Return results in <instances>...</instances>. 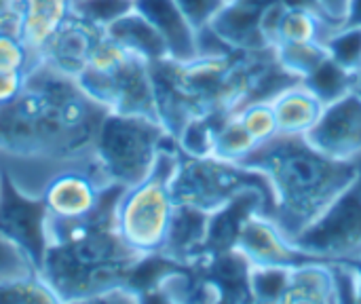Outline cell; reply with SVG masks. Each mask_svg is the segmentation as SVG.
Instances as JSON below:
<instances>
[{
	"mask_svg": "<svg viewBox=\"0 0 361 304\" xmlns=\"http://www.w3.org/2000/svg\"><path fill=\"white\" fill-rule=\"evenodd\" d=\"M114 201L82 222H44L40 273L61 303H99L116 286L131 284L133 273L146 260L116 235Z\"/></svg>",
	"mask_w": 361,
	"mask_h": 304,
	"instance_id": "6da1fadb",
	"label": "cell"
},
{
	"mask_svg": "<svg viewBox=\"0 0 361 304\" xmlns=\"http://www.w3.org/2000/svg\"><path fill=\"white\" fill-rule=\"evenodd\" d=\"M241 165L264 176L271 188V216L292 239L360 178V161L332 159L307 138L292 135L260 144Z\"/></svg>",
	"mask_w": 361,
	"mask_h": 304,
	"instance_id": "7a4b0ae2",
	"label": "cell"
},
{
	"mask_svg": "<svg viewBox=\"0 0 361 304\" xmlns=\"http://www.w3.org/2000/svg\"><path fill=\"white\" fill-rule=\"evenodd\" d=\"M180 163V148L171 138L161 150L154 169L133 186L121 188L112 222L121 241L140 258H157L167 241L176 214L171 180Z\"/></svg>",
	"mask_w": 361,
	"mask_h": 304,
	"instance_id": "3957f363",
	"label": "cell"
},
{
	"mask_svg": "<svg viewBox=\"0 0 361 304\" xmlns=\"http://www.w3.org/2000/svg\"><path fill=\"white\" fill-rule=\"evenodd\" d=\"M169 140L171 135L157 118L106 112L97 127L91 154L112 186L127 188L154 169Z\"/></svg>",
	"mask_w": 361,
	"mask_h": 304,
	"instance_id": "277c9868",
	"label": "cell"
},
{
	"mask_svg": "<svg viewBox=\"0 0 361 304\" xmlns=\"http://www.w3.org/2000/svg\"><path fill=\"white\" fill-rule=\"evenodd\" d=\"M118 190L106 180L93 154H89L82 161L55 167L42 182L38 201L49 222L68 224L97 216L116 199Z\"/></svg>",
	"mask_w": 361,
	"mask_h": 304,
	"instance_id": "5b68a950",
	"label": "cell"
},
{
	"mask_svg": "<svg viewBox=\"0 0 361 304\" xmlns=\"http://www.w3.org/2000/svg\"><path fill=\"white\" fill-rule=\"evenodd\" d=\"M250 186H269L264 176L243 165L226 163L214 154L190 157L180 150V163L171 180L178 205L216 212Z\"/></svg>",
	"mask_w": 361,
	"mask_h": 304,
	"instance_id": "8992f818",
	"label": "cell"
},
{
	"mask_svg": "<svg viewBox=\"0 0 361 304\" xmlns=\"http://www.w3.org/2000/svg\"><path fill=\"white\" fill-rule=\"evenodd\" d=\"M309 260L361 265V165L360 178L328 209L294 237Z\"/></svg>",
	"mask_w": 361,
	"mask_h": 304,
	"instance_id": "52a82bcc",
	"label": "cell"
},
{
	"mask_svg": "<svg viewBox=\"0 0 361 304\" xmlns=\"http://www.w3.org/2000/svg\"><path fill=\"white\" fill-rule=\"evenodd\" d=\"M76 83L93 102H97L108 112L148 116L159 121L152 70L150 63L140 57H131L108 76L82 72Z\"/></svg>",
	"mask_w": 361,
	"mask_h": 304,
	"instance_id": "ba28073f",
	"label": "cell"
},
{
	"mask_svg": "<svg viewBox=\"0 0 361 304\" xmlns=\"http://www.w3.org/2000/svg\"><path fill=\"white\" fill-rule=\"evenodd\" d=\"M307 140L324 154L338 161L361 159V93L347 95L326 104L317 125Z\"/></svg>",
	"mask_w": 361,
	"mask_h": 304,
	"instance_id": "9c48e42d",
	"label": "cell"
},
{
	"mask_svg": "<svg viewBox=\"0 0 361 304\" xmlns=\"http://www.w3.org/2000/svg\"><path fill=\"white\" fill-rule=\"evenodd\" d=\"M235 250L252 267H296L309 260L277 220L262 212L247 214L239 229Z\"/></svg>",
	"mask_w": 361,
	"mask_h": 304,
	"instance_id": "30bf717a",
	"label": "cell"
},
{
	"mask_svg": "<svg viewBox=\"0 0 361 304\" xmlns=\"http://www.w3.org/2000/svg\"><path fill=\"white\" fill-rule=\"evenodd\" d=\"M104 34L106 30L70 13V17L57 28V32L40 49L38 61L76 80L85 72L93 49Z\"/></svg>",
	"mask_w": 361,
	"mask_h": 304,
	"instance_id": "8fae6325",
	"label": "cell"
},
{
	"mask_svg": "<svg viewBox=\"0 0 361 304\" xmlns=\"http://www.w3.org/2000/svg\"><path fill=\"white\" fill-rule=\"evenodd\" d=\"M133 6L163 36L171 59L188 61L197 57V28L176 0H133Z\"/></svg>",
	"mask_w": 361,
	"mask_h": 304,
	"instance_id": "7c38bea8",
	"label": "cell"
},
{
	"mask_svg": "<svg viewBox=\"0 0 361 304\" xmlns=\"http://www.w3.org/2000/svg\"><path fill=\"white\" fill-rule=\"evenodd\" d=\"M271 104L275 108L279 135L292 138H307L326 108L324 99L305 80L288 85L271 99Z\"/></svg>",
	"mask_w": 361,
	"mask_h": 304,
	"instance_id": "4fadbf2b",
	"label": "cell"
},
{
	"mask_svg": "<svg viewBox=\"0 0 361 304\" xmlns=\"http://www.w3.org/2000/svg\"><path fill=\"white\" fill-rule=\"evenodd\" d=\"M260 15L262 11L254 6H247L239 0H228L209 25L231 44V49L243 53H260L273 49L262 34Z\"/></svg>",
	"mask_w": 361,
	"mask_h": 304,
	"instance_id": "5bb4252c",
	"label": "cell"
},
{
	"mask_svg": "<svg viewBox=\"0 0 361 304\" xmlns=\"http://www.w3.org/2000/svg\"><path fill=\"white\" fill-rule=\"evenodd\" d=\"M106 34L110 38H114L131 55H135L148 63H154V61L169 57V51H167L163 36L157 32V28L135 6L131 11H127L123 17H118L106 30Z\"/></svg>",
	"mask_w": 361,
	"mask_h": 304,
	"instance_id": "9a60e30c",
	"label": "cell"
},
{
	"mask_svg": "<svg viewBox=\"0 0 361 304\" xmlns=\"http://www.w3.org/2000/svg\"><path fill=\"white\" fill-rule=\"evenodd\" d=\"M19 36L32 51L40 53L47 40L70 17L72 0H19Z\"/></svg>",
	"mask_w": 361,
	"mask_h": 304,
	"instance_id": "2e32d148",
	"label": "cell"
},
{
	"mask_svg": "<svg viewBox=\"0 0 361 304\" xmlns=\"http://www.w3.org/2000/svg\"><path fill=\"white\" fill-rule=\"evenodd\" d=\"M283 303H336L334 267L322 260H305L292 267Z\"/></svg>",
	"mask_w": 361,
	"mask_h": 304,
	"instance_id": "e0dca14e",
	"label": "cell"
},
{
	"mask_svg": "<svg viewBox=\"0 0 361 304\" xmlns=\"http://www.w3.org/2000/svg\"><path fill=\"white\" fill-rule=\"evenodd\" d=\"M61 303L53 286L38 269L13 271L0 275V304Z\"/></svg>",
	"mask_w": 361,
	"mask_h": 304,
	"instance_id": "ac0fdd59",
	"label": "cell"
},
{
	"mask_svg": "<svg viewBox=\"0 0 361 304\" xmlns=\"http://www.w3.org/2000/svg\"><path fill=\"white\" fill-rule=\"evenodd\" d=\"M258 148V142L250 135V131L239 121L237 112L224 114L216 129V142H214V157L241 165L254 150Z\"/></svg>",
	"mask_w": 361,
	"mask_h": 304,
	"instance_id": "d6986e66",
	"label": "cell"
},
{
	"mask_svg": "<svg viewBox=\"0 0 361 304\" xmlns=\"http://www.w3.org/2000/svg\"><path fill=\"white\" fill-rule=\"evenodd\" d=\"M338 25L330 23L324 15L305 11V8H288L279 28V42H326L328 36ZM277 42V44H279Z\"/></svg>",
	"mask_w": 361,
	"mask_h": 304,
	"instance_id": "ffe728a7",
	"label": "cell"
},
{
	"mask_svg": "<svg viewBox=\"0 0 361 304\" xmlns=\"http://www.w3.org/2000/svg\"><path fill=\"white\" fill-rule=\"evenodd\" d=\"M277 63L294 78H307L322 61L328 59L326 42H279L273 47Z\"/></svg>",
	"mask_w": 361,
	"mask_h": 304,
	"instance_id": "44dd1931",
	"label": "cell"
},
{
	"mask_svg": "<svg viewBox=\"0 0 361 304\" xmlns=\"http://www.w3.org/2000/svg\"><path fill=\"white\" fill-rule=\"evenodd\" d=\"M322 99L324 104H330L343 95H347L351 89V70L334 61L330 55L326 61H322L307 78H302Z\"/></svg>",
	"mask_w": 361,
	"mask_h": 304,
	"instance_id": "7402d4cb",
	"label": "cell"
},
{
	"mask_svg": "<svg viewBox=\"0 0 361 304\" xmlns=\"http://www.w3.org/2000/svg\"><path fill=\"white\" fill-rule=\"evenodd\" d=\"M292 267H252L247 277L250 300L283 303Z\"/></svg>",
	"mask_w": 361,
	"mask_h": 304,
	"instance_id": "603a6c76",
	"label": "cell"
},
{
	"mask_svg": "<svg viewBox=\"0 0 361 304\" xmlns=\"http://www.w3.org/2000/svg\"><path fill=\"white\" fill-rule=\"evenodd\" d=\"M237 116L243 123V127L250 131V135L258 142V146L267 144V142H271V140H275L279 135L277 116H275V108H273L271 99L245 102L237 110Z\"/></svg>",
	"mask_w": 361,
	"mask_h": 304,
	"instance_id": "cb8c5ba5",
	"label": "cell"
},
{
	"mask_svg": "<svg viewBox=\"0 0 361 304\" xmlns=\"http://www.w3.org/2000/svg\"><path fill=\"white\" fill-rule=\"evenodd\" d=\"M328 55L345 66L347 70H355L361 66V28L338 25L326 40Z\"/></svg>",
	"mask_w": 361,
	"mask_h": 304,
	"instance_id": "d4e9b609",
	"label": "cell"
},
{
	"mask_svg": "<svg viewBox=\"0 0 361 304\" xmlns=\"http://www.w3.org/2000/svg\"><path fill=\"white\" fill-rule=\"evenodd\" d=\"M131 8L133 0H72V13L102 30H108Z\"/></svg>",
	"mask_w": 361,
	"mask_h": 304,
	"instance_id": "484cf974",
	"label": "cell"
},
{
	"mask_svg": "<svg viewBox=\"0 0 361 304\" xmlns=\"http://www.w3.org/2000/svg\"><path fill=\"white\" fill-rule=\"evenodd\" d=\"M38 53L15 32H0V72H32Z\"/></svg>",
	"mask_w": 361,
	"mask_h": 304,
	"instance_id": "4316f807",
	"label": "cell"
},
{
	"mask_svg": "<svg viewBox=\"0 0 361 304\" xmlns=\"http://www.w3.org/2000/svg\"><path fill=\"white\" fill-rule=\"evenodd\" d=\"M176 2L195 28H203L212 23V19L220 13V8L228 0H176Z\"/></svg>",
	"mask_w": 361,
	"mask_h": 304,
	"instance_id": "83f0119b",
	"label": "cell"
},
{
	"mask_svg": "<svg viewBox=\"0 0 361 304\" xmlns=\"http://www.w3.org/2000/svg\"><path fill=\"white\" fill-rule=\"evenodd\" d=\"M235 49H231V44L207 23L203 28H197V55L201 57H220V55H228Z\"/></svg>",
	"mask_w": 361,
	"mask_h": 304,
	"instance_id": "f1b7e54d",
	"label": "cell"
},
{
	"mask_svg": "<svg viewBox=\"0 0 361 304\" xmlns=\"http://www.w3.org/2000/svg\"><path fill=\"white\" fill-rule=\"evenodd\" d=\"M283 13H286V4L281 0H277L273 4H269L260 15V28L271 47H275L279 42V28H281Z\"/></svg>",
	"mask_w": 361,
	"mask_h": 304,
	"instance_id": "f546056e",
	"label": "cell"
},
{
	"mask_svg": "<svg viewBox=\"0 0 361 304\" xmlns=\"http://www.w3.org/2000/svg\"><path fill=\"white\" fill-rule=\"evenodd\" d=\"M27 76L30 72H0V108L21 95Z\"/></svg>",
	"mask_w": 361,
	"mask_h": 304,
	"instance_id": "4dcf8cb0",
	"label": "cell"
},
{
	"mask_svg": "<svg viewBox=\"0 0 361 304\" xmlns=\"http://www.w3.org/2000/svg\"><path fill=\"white\" fill-rule=\"evenodd\" d=\"M19 23H21L19 0H0V32L19 34Z\"/></svg>",
	"mask_w": 361,
	"mask_h": 304,
	"instance_id": "1f68e13d",
	"label": "cell"
},
{
	"mask_svg": "<svg viewBox=\"0 0 361 304\" xmlns=\"http://www.w3.org/2000/svg\"><path fill=\"white\" fill-rule=\"evenodd\" d=\"M319 2H322V11L330 23H334V25L345 23V15H347L351 0H319Z\"/></svg>",
	"mask_w": 361,
	"mask_h": 304,
	"instance_id": "d6a6232c",
	"label": "cell"
},
{
	"mask_svg": "<svg viewBox=\"0 0 361 304\" xmlns=\"http://www.w3.org/2000/svg\"><path fill=\"white\" fill-rule=\"evenodd\" d=\"M288 8H305V11H313V13H319L324 15L322 11V2L319 0H281ZM326 17V15H324Z\"/></svg>",
	"mask_w": 361,
	"mask_h": 304,
	"instance_id": "836d02e7",
	"label": "cell"
},
{
	"mask_svg": "<svg viewBox=\"0 0 361 304\" xmlns=\"http://www.w3.org/2000/svg\"><path fill=\"white\" fill-rule=\"evenodd\" d=\"M343 25H353V28H361V0H351L347 15H345V23Z\"/></svg>",
	"mask_w": 361,
	"mask_h": 304,
	"instance_id": "e575fe53",
	"label": "cell"
},
{
	"mask_svg": "<svg viewBox=\"0 0 361 304\" xmlns=\"http://www.w3.org/2000/svg\"><path fill=\"white\" fill-rule=\"evenodd\" d=\"M239 2H243V4H247V6H254V8H258V11H264L269 4H273V2H277V0H239Z\"/></svg>",
	"mask_w": 361,
	"mask_h": 304,
	"instance_id": "d590c367",
	"label": "cell"
},
{
	"mask_svg": "<svg viewBox=\"0 0 361 304\" xmlns=\"http://www.w3.org/2000/svg\"><path fill=\"white\" fill-rule=\"evenodd\" d=\"M4 190H6V176H4V171H2V167H0V201H2V197H4Z\"/></svg>",
	"mask_w": 361,
	"mask_h": 304,
	"instance_id": "8d00e7d4",
	"label": "cell"
},
{
	"mask_svg": "<svg viewBox=\"0 0 361 304\" xmlns=\"http://www.w3.org/2000/svg\"><path fill=\"white\" fill-rule=\"evenodd\" d=\"M357 303H361V273H360V286H357Z\"/></svg>",
	"mask_w": 361,
	"mask_h": 304,
	"instance_id": "74e56055",
	"label": "cell"
},
{
	"mask_svg": "<svg viewBox=\"0 0 361 304\" xmlns=\"http://www.w3.org/2000/svg\"><path fill=\"white\" fill-rule=\"evenodd\" d=\"M360 165H361V159H360Z\"/></svg>",
	"mask_w": 361,
	"mask_h": 304,
	"instance_id": "f35d334b",
	"label": "cell"
}]
</instances>
